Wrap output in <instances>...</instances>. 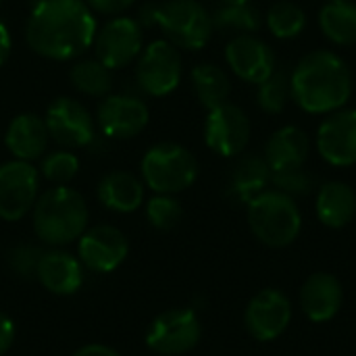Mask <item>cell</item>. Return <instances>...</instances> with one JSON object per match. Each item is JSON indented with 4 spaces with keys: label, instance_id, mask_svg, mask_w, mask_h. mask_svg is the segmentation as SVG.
<instances>
[{
    "label": "cell",
    "instance_id": "1",
    "mask_svg": "<svg viewBox=\"0 0 356 356\" xmlns=\"http://www.w3.org/2000/svg\"><path fill=\"white\" fill-rule=\"evenodd\" d=\"M96 19L83 0H40L27 19L29 48L50 60H71L94 46Z\"/></svg>",
    "mask_w": 356,
    "mask_h": 356
},
{
    "label": "cell",
    "instance_id": "2",
    "mask_svg": "<svg viewBox=\"0 0 356 356\" xmlns=\"http://www.w3.org/2000/svg\"><path fill=\"white\" fill-rule=\"evenodd\" d=\"M292 98L313 115L344 108L353 96V73L342 56L332 50H315L298 60L290 75Z\"/></svg>",
    "mask_w": 356,
    "mask_h": 356
},
{
    "label": "cell",
    "instance_id": "3",
    "mask_svg": "<svg viewBox=\"0 0 356 356\" xmlns=\"http://www.w3.org/2000/svg\"><path fill=\"white\" fill-rule=\"evenodd\" d=\"M88 225V207L79 192L56 186L33 204L35 236L50 246H65L81 238Z\"/></svg>",
    "mask_w": 356,
    "mask_h": 356
},
{
    "label": "cell",
    "instance_id": "4",
    "mask_svg": "<svg viewBox=\"0 0 356 356\" xmlns=\"http://www.w3.org/2000/svg\"><path fill=\"white\" fill-rule=\"evenodd\" d=\"M142 21L159 25L167 40L184 50L204 48L215 31L211 13L198 0H165L144 6Z\"/></svg>",
    "mask_w": 356,
    "mask_h": 356
},
{
    "label": "cell",
    "instance_id": "5",
    "mask_svg": "<svg viewBox=\"0 0 356 356\" xmlns=\"http://www.w3.org/2000/svg\"><path fill=\"white\" fill-rule=\"evenodd\" d=\"M248 225L265 246L286 248L300 236L302 215L294 198L280 190H265L248 202Z\"/></svg>",
    "mask_w": 356,
    "mask_h": 356
},
{
    "label": "cell",
    "instance_id": "6",
    "mask_svg": "<svg viewBox=\"0 0 356 356\" xmlns=\"http://www.w3.org/2000/svg\"><path fill=\"white\" fill-rule=\"evenodd\" d=\"M142 179L156 194H177L188 190L198 177L196 156L181 144L161 142L142 159Z\"/></svg>",
    "mask_w": 356,
    "mask_h": 356
},
{
    "label": "cell",
    "instance_id": "7",
    "mask_svg": "<svg viewBox=\"0 0 356 356\" xmlns=\"http://www.w3.org/2000/svg\"><path fill=\"white\" fill-rule=\"evenodd\" d=\"M181 54L169 40L150 42L138 56L136 81L148 96H167L181 81Z\"/></svg>",
    "mask_w": 356,
    "mask_h": 356
},
{
    "label": "cell",
    "instance_id": "8",
    "mask_svg": "<svg viewBox=\"0 0 356 356\" xmlns=\"http://www.w3.org/2000/svg\"><path fill=\"white\" fill-rule=\"evenodd\" d=\"M202 325L192 309H171L161 313L148 327L146 346L163 356H177L196 348Z\"/></svg>",
    "mask_w": 356,
    "mask_h": 356
},
{
    "label": "cell",
    "instance_id": "9",
    "mask_svg": "<svg viewBox=\"0 0 356 356\" xmlns=\"http://www.w3.org/2000/svg\"><path fill=\"white\" fill-rule=\"evenodd\" d=\"M96 58L113 69H123L131 65L144 50L142 27L136 19L115 17L106 21L94 38Z\"/></svg>",
    "mask_w": 356,
    "mask_h": 356
},
{
    "label": "cell",
    "instance_id": "10",
    "mask_svg": "<svg viewBox=\"0 0 356 356\" xmlns=\"http://www.w3.org/2000/svg\"><path fill=\"white\" fill-rule=\"evenodd\" d=\"M204 142L219 156L232 159L242 154L250 142L248 115L232 102L211 108L204 121Z\"/></svg>",
    "mask_w": 356,
    "mask_h": 356
},
{
    "label": "cell",
    "instance_id": "11",
    "mask_svg": "<svg viewBox=\"0 0 356 356\" xmlns=\"http://www.w3.org/2000/svg\"><path fill=\"white\" fill-rule=\"evenodd\" d=\"M50 138L63 148H83L90 146L96 136V125L88 108L75 100L60 96L56 98L44 117Z\"/></svg>",
    "mask_w": 356,
    "mask_h": 356
},
{
    "label": "cell",
    "instance_id": "12",
    "mask_svg": "<svg viewBox=\"0 0 356 356\" xmlns=\"http://www.w3.org/2000/svg\"><path fill=\"white\" fill-rule=\"evenodd\" d=\"M38 200V171L27 161H8L0 167V219H23Z\"/></svg>",
    "mask_w": 356,
    "mask_h": 356
},
{
    "label": "cell",
    "instance_id": "13",
    "mask_svg": "<svg viewBox=\"0 0 356 356\" xmlns=\"http://www.w3.org/2000/svg\"><path fill=\"white\" fill-rule=\"evenodd\" d=\"M292 321L290 298L282 290L267 288L259 292L246 307L244 323L248 334L259 342L277 340Z\"/></svg>",
    "mask_w": 356,
    "mask_h": 356
},
{
    "label": "cell",
    "instance_id": "14",
    "mask_svg": "<svg viewBox=\"0 0 356 356\" xmlns=\"http://www.w3.org/2000/svg\"><path fill=\"white\" fill-rule=\"evenodd\" d=\"M129 252L125 234L113 225H96L81 234L77 244L79 263L96 273L115 271Z\"/></svg>",
    "mask_w": 356,
    "mask_h": 356
},
{
    "label": "cell",
    "instance_id": "15",
    "mask_svg": "<svg viewBox=\"0 0 356 356\" xmlns=\"http://www.w3.org/2000/svg\"><path fill=\"white\" fill-rule=\"evenodd\" d=\"M150 121V111L144 100L127 94L104 96L98 106L96 123L106 138L129 140L144 131Z\"/></svg>",
    "mask_w": 356,
    "mask_h": 356
},
{
    "label": "cell",
    "instance_id": "16",
    "mask_svg": "<svg viewBox=\"0 0 356 356\" xmlns=\"http://www.w3.org/2000/svg\"><path fill=\"white\" fill-rule=\"evenodd\" d=\"M317 150L334 167L356 165V108H340L319 125Z\"/></svg>",
    "mask_w": 356,
    "mask_h": 356
},
{
    "label": "cell",
    "instance_id": "17",
    "mask_svg": "<svg viewBox=\"0 0 356 356\" xmlns=\"http://www.w3.org/2000/svg\"><path fill=\"white\" fill-rule=\"evenodd\" d=\"M225 60L229 69L248 83L265 81L275 69V56L269 44L252 33L234 35L225 48Z\"/></svg>",
    "mask_w": 356,
    "mask_h": 356
},
{
    "label": "cell",
    "instance_id": "18",
    "mask_svg": "<svg viewBox=\"0 0 356 356\" xmlns=\"http://www.w3.org/2000/svg\"><path fill=\"white\" fill-rule=\"evenodd\" d=\"M342 300H344L342 284L332 273H315L302 284L300 307L302 313L315 323L334 319L342 307Z\"/></svg>",
    "mask_w": 356,
    "mask_h": 356
},
{
    "label": "cell",
    "instance_id": "19",
    "mask_svg": "<svg viewBox=\"0 0 356 356\" xmlns=\"http://www.w3.org/2000/svg\"><path fill=\"white\" fill-rule=\"evenodd\" d=\"M81 267L83 265L73 254H69L65 250H50V252L42 254V259L38 263L35 277L48 292H52L56 296H71L83 284Z\"/></svg>",
    "mask_w": 356,
    "mask_h": 356
},
{
    "label": "cell",
    "instance_id": "20",
    "mask_svg": "<svg viewBox=\"0 0 356 356\" xmlns=\"http://www.w3.org/2000/svg\"><path fill=\"white\" fill-rule=\"evenodd\" d=\"M48 127L44 123V119H40L33 113H21L17 115L8 127H6V148L10 150V154L19 161H35L40 159L46 148H48Z\"/></svg>",
    "mask_w": 356,
    "mask_h": 356
},
{
    "label": "cell",
    "instance_id": "21",
    "mask_svg": "<svg viewBox=\"0 0 356 356\" xmlns=\"http://www.w3.org/2000/svg\"><path fill=\"white\" fill-rule=\"evenodd\" d=\"M311 150V140L305 129L296 125H286L277 129L265 146V161L271 171L305 167Z\"/></svg>",
    "mask_w": 356,
    "mask_h": 356
},
{
    "label": "cell",
    "instance_id": "22",
    "mask_svg": "<svg viewBox=\"0 0 356 356\" xmlns=\"http://www.w3.org/2000/svg\"><path fill=\"white\" fill-rule=\"evenodd\" d=\"M98 200L115 213H134L144 202V184L127 171H111L98 184Z\"/></svg>",
    "mask_w": 356,
    "mask_h": 356
},
{
    "label": "cell",
    "instance_id": "23",
    "mask_svg": "<svg viewBox=\"0 0 356 356\" xmlns=\"http://www.w3.org/2000/svg\"><path fill=\"white\" fill-rule=\"evenodd\" d=\"M315 209L323 225L332 229L346 227L356 215L355 190L344 181H327L319 188Z\"/></svg>",
    "mask_w": 356,
    "mask_h": 356
},
{
    "label": "cell",
    "instance_id": "24",
    "mask_svg": "<svg viewBox=\"0 0 356 356\" xmlns=\"http://www.w3.org/2000/svg\"><path fill=\"white\" fill-rule=\"evenodd\" d=\"M271 167L267 165L265 156H242L229 177V188L227 194L236 200V202H250L254 200L259 194H263L267 190V186L271 184Z\"/></svg>",
    "mask_w": 356,
    "mask_h": 356
},
{
    "label": "cell",
    "instance_id": "25",
    "mask_svg": "<svg viewBox=\"0 0 356 356\" xmlns=\"http://www.w3.org/2000/svg\"><path fill=\"white\" fill-rule=\"evenodd\" d=\"M319 27L338 46L356 44V4L350 0H330L319 10Z\"/></svg>",
    "mask_w": 356,
    "mask_h": 356
},
{
    "label": "cell",
    "instance_id": "26",
    "mask_svg": "<svg viewBox=\"0 0 356 356\" xmlns=\"http://www.w3.org/2000/svg\"><path fill=\"white\" fill-rule=\"evenodd\" d=\"M192 86L196 98L207 111L225 104L232 94V83L227 73L213 63H202L192 69Z\"/></svg>",
    "mask_w": 356,
    "mask_h": 356
},
{
    "label": "cell",
    "instance_id": "27",
    "mask_svg": "<svg viewBox=\"0 0 356 356\" xmlns=\"http://www.w3.org/2000/svg\"><path fill=\"white\" fill-rule=\"evenodd\" d=\"M213 27L223 33H254L263 25V15L252 2H223L213 15Z\"/></svg>",
    "mask_w": 356,
    "mask_h": 356
},
{
    "label": "cell",
    "instance_id": "28",
    "mask_svg": "<svg viewBox=\"0 0 356 356\" xmlns=\"http://www.w3.org/2000/svg\"><path fill=\"white\" fill-rule=\"evenodd\" d=\"M69 79L77 92L94 98H104L113 88V73L98 58L75 63L69 71Z\"/></svg>",
    "mask_w": 356,
    "mask_h": 356
},
{
    "label": "cell",
    "instance_id": "29",
    "mask_svg": "<svg viewBox=\"0 0 356 356\" xmlns=\"http://www.w3.org/2000/svg\"><path fill=\"white\" fill-rule=\"evenodd\" d=\"M267 27L269 31L280 40H292L302 33L307 27V15L305 10L292 2V0H280L275 2L267 13Z\"/></svg>",
    "mask_w": 356,
    "mask_h": 356
},
{
    "label": "cell",
    "instance_id": "30",
    "mask_svg": "<svg viewBox=\"0 0 356 356\" xmlns=\"http://www.w3.org/2000/svg\"><path fill=\"white\" fill-rule=\"evenodd\" d=\"M292 96V88H290V75L284 69H273V73L259 83V92H257V102L259 106L269 113V115H277L286 108L288 100Z\"/></svg>",
    "mask_w": 356,
    "mask_h": 356
},
{
    "label": "cell",
    "instance_id": "31",
    "mask_svg": "<svg viewBox=\"0 0 356 356\" xmlns=\"http://www.w3.org/2000/svg\"><path fill=\"white\" fill-rule=\"evenodd\" d=\"M146 217L150 225L159 232H169L179 225L184 217L181 202L171 194H156L146 202Z\"/></svg>",
    "mask_w": 356,
    "mask_h": 356
},
{
    "label": "cell",
    "instance_id": "32",
    "mask_svg": "<svg viewBox=\"0 0 356 356\" xmlns=\"http://www.w3.org/2000/svg\"><path fill=\"white\" fill-rule=\"evenodd\" d=\"M40 169L48 181L56 186H67L79 171V159L69 150H56L42 161Z\"/></svg>",
    "mask_w": 356,
    "mask_h": 356
},
{
    "label": "cell",
    "instance_id": "33",
    "mask_svg": "<svg viewBox=\"0 0 356 356\" xmlns=\"http://www.w3.org/2000/svg\"><path fill=\"white\" fill-rule=\"evenodd\" d=\"M271 184L275 186V190L284 192L290 198H300L313 192L315 181L313 175L307 173L302 167L296 169H284V171H273L271 175Z\"/></svg>",
    "mask_w": 356,
    "mask_h": 356
},
{
    "label": "cell",
    "instance_id": "34",
    "mask_svg": "<svg viewBox=\"0 0 356 356\" xmlns=\"http://www.w3.org/2000/svg\"><path fill=\"white\" fill-rule=\"evenodd\" d=\"M42 250L38 246L31 244H19L15 248H10L8 252V267L13 273H17L23 280H29L35 275L38 271V263L42 259Z\"/></svg>",
    "mask_w": 356,
    "mask_h": 356
},
{
    "label": "cell",
    "instance_id": "35",
    "mask_svg": "<svg viewBox=\"0 0 356 356\" xmlns=\"http://www.w3.org/2000/svg\"><path fill=\"white\" fill-rule=\"evenodd\" d=\"M86 4L90 6V10H96L100 15H119L127 10L134 0H86Z\"/></svg>",
    "mask_w": 356,
    "mask_h": 356
},
{
    "label": "cell",
    "instance_id": "36",
    "mask_svg": "<svg viewBox=\"0 0 356 356\" xmlns=\"http://www.w3.org/2000/svg\"><path fill=\"white\" fill-rule=\"evenodd\" d=\"M15 342V323L8 315L0 313V356L4 355Z\"/></svg>",
    "mask_w": 356,
    "mask_h": 356
},
{
    "label": "cell",
    "instance_id": "37",
    "mask_svg": "<svg viewBox=\"0 0 356 356\" xmlns=\"http://www.w3.org/2000/svg\"><path fill=\"white\" fill-rule=\"evenodd\" d=\"M73 356H119V353L104 344H88V346H81L79 350H75Z\"/></svg>",
    "mask_w": 356,
    "mask_h": 356
},
{
    "label": "cell",
    "instance_id": "38",
    "mask_svg": "<svg viewBox=\"0 0 356 356\" xmlns=\"http://www.w3.org/2000/svg\"><path fill=\"white\" fill-rule=\"evenodd\" d=\"M13 50V40H10V31L8 27L0 21V67L8 60Z\"/></svg>",
    "mask_w": 356,
    "mask_h": 356
},
{
    "label": "cell",
    "instance_id": "39",
    "mask_svg": "<svg viewBox=\"0 0 356 356\" xmlns=\"http://www.w3.org/2000/svg\"><path fill=\"white\" fill-rule=\"evenodd\" d=\"M223 2H250V0H223Z\"/></svg>",
    "mask_w": 356,
    "mask_h": 356
},
{
    "label": "cell",
    "instance_id": "40",
    "mask_svg": "<svg viewBox=\"0 0 356 356\" xmlns=\"http://www.w3.org/2000/svg\"><path fill=\"white\" fill-rule=\"evenodd\" d=\"M0 2H2V0H0Z\"/></svg>",
    "mask_w": 356,
    "mask_h": 356
}]
</instances>
